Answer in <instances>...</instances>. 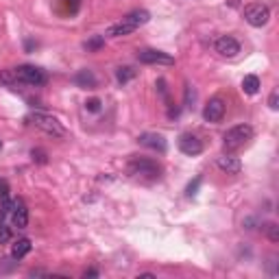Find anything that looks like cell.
<instances>
[{"instance_id": "1", "label": "cell", "mask_w": 279, "mask_h": 279, "mask_svg": "<svg viewBox=\"0 0 279 279\" xmlns=\"http://www.w3.org/2000/svg\"><path fill=\"white\" fill-rule=\"evenodd\" d=\"M26 120H29L31 124H35L37 129H41L44 133H48V136H55V138L66 136V129L61 127V122H59L55 116H48V114H44V111H35V114H31Z\"/></svg>"}, {"instance_id": "2", "label": "cell", "mask_w": 279, "mask_h": 279, "mask_svg": "<svg viewBox=\"0 0 279 279\" xmlns=\"http://www.w3.org/2000/svg\"><path fill=\"white\" fill-rule=\"evenodd\" d=\"M129 173L133 177H142V179H157L161 173V166L148 157H133L129 161Z\"/></svg>"}, {"instance_id": "3", "label": "cell", "mask_w": 279, "mask_h": 279, "mask_svg": "<svg viewBox=\"0 0 279 279\" xmlns=\"http://www.w3.org/2000/svg\"><path fill=\"white\" fill-rule=\"evenodd\" d=\"M13 72H16V83H24V85H31V87H40L46 83V72L41 68L18 66L13 68Z\"/></svg>"}, {"instance_id": "4", "label": "cell", "mask_w": 279, "mask_h": 279, "mask_svg": "<svg viewBox=\"0 0 279 279\" xmlns=\"http://www.w3.org/2000/svg\"><path fill=\"white\" fill-rule=\"evenodd\" d=\"M251 138H253V127H249V124L231 127L229 131L225 133V148L227 151H236V148L244 146Z\"/></svg>"}, {"instance_id": "5", "label": "cell", "mask_w": 279, "mask_h": 279, "mask_svg": "<svg viewBox=\"0 0 279 279\" xmlns=\"http://www.w3.org/2000/svg\"><path fill=\"white\" fill-rule=\"evenodd\" d=\"M244 20L249 22L251 26L259 29V26L268 24V20H271V9H268L266 4H262V2L246 4L244 7Z\"/></svg>"}, {"instance_id": "6", "label": "cell", "mask_w": 279, "mask_h": 279, "mask_svg": "<svg viewBox=\"0 0 279 279\" xmlns=\"http://www.w3.org/2000/svg\"><path fill=\"white\" fill-rule=\"evenodd\" d=\"M138 61L146 63V66H175V57H170L168 53H161V50H153V48L140 50Z\"/></svg>"}, {"instance_id": "7", "label": "cell", "mask_w": 279, "mask_h": 279, "mask_svg": "<svg viewBox=\"0 0 279 279\" xmlns=\"http://www.w3.org/2000/svg\"><path fill=\"white\" fill-rule=\"evenodd\" d=\"M9 218H11L13 227H18V229H26V227H29V209H26L22 199H13Z\"/></svg>"}, {"instance_id": "8", "label": "cell", "mask_w": 279, "mask_h": 279, "mask_svg": "<svg viewBox=\"0 0 279 279\" xmlns=\"http://www.w3.org/2000/svg\"><path fill=\"white\" fill-rule=\"evenodd\" d=\"M214 50L222 57H236L240 53V41L231 35H220L216 41H214Z\"/></svg>"}, {"instance_id": "9", "label": "cell", "mask_w": 279, "mask_h": 279, "mask_svg": "<svg viewBox=\"0 0 279 279\" xmlns=\"http://www.w3.org/2000/svg\"><path fill=\"white\" fill-rule=\"evenodd\" d=\"M203 118H205V122H212V124L220 122V120L225 118V100L218 99V96L212 99L205 107H203Z\"/></svg>"}, {"instance_id": "10", "label": "cell", "mask_w": 279, "mask_h": 279, "mask_svg": "<svg viewBox=\"0 0 279 279\" xmlns=\"http://www.w3.org/2000/svg\"><path fill=\"white\" fill-rule=\"evenodd\" d=\"M179 151L183 153V155H199V153H203V142L199 140L197 136H192V133H183V136L179 138Z\"/></svg>"}, {"instance_id": "11", "label": "cell", "mask_w": 279, "mask_h": 279, "mask_svg": "<svg viewBox=\"0 0 279 279\" xmlns=\"http://www.w3.org/2000/svg\"><path fill=\"white\" fill-rule=\"evenodd\" d=\"M138 142L142 144V146L151 148V151H157V153H166V148H168L166 138L159 136V133H142V136L138 138Z\"/></svg>"}, {"instance_id": "12", "label": "cell", "mask_w": 279, "mask_h": 279, "mask_svg": "<svg viewBox=\"0 0 279 279\" xmlns=\"http://www.w3.org/2000/svg\"><path fill=\"white\" fill-rule=\"evenodd\" d=\"M216 166L227 175H240V170H242V161L234 155H220L216 159Z\"/></svg>"}, {"instance_id": "13", "label": "cell", "mask_w": 279, "mask_h": 279, "mask_svg": "<svg viewBox=\"0 0 279 279\" xmlns=\"http://www.w3.org/2000/svg\"><path fill=\"white\" fill-rule=\"evenodd\" d=\"M138 31V26L133 24V22H129V20H120V22H116V24H111L109 29L105 31V35L107 37H127V35H131V33H136Z\"/></svg>"}, {"instance_id": "14", "label": "cell", "mask_w": 279, "mask_h": 279, "mask_svg": "<svg viewBox=\"0 0 279 279\" xmlns=\"http://www.w3.org/2000/svg\"><path fill=\"white\" fill-rule=\"evenodd\" d=\"M74 83H77L79 87H85V90H94L96 87V74L92 72V70H79L77 74H74Z\"/></svg>"}, {"instance_id": "15", "label": "cell", "mask_w": 279, "mask_h": 279, "mask_svg": "<svg viewBox=\"0 0 279 279\" xmlns=\"http://www.w3.org/2000/svg\"><path fill=\"white\" fill-rule=\"evenodd\" d=\"M31 249H33V242H31L29 238H20L18 242H13V246H11V258L13 259H22L24 255L31 253Z\"/></svg>"}, {"instance_id": "16", "label": "cell", "mask_w": 279, "mask_h": 279, "mask_svg": "<svg viewBox=\"0 0 279 279\" xmlns=\"http://www.w3.org/2000/svg\"><path fill=\"white\" fill-rule=\"evenodd\" d=\"M242 92L249 96L258 94L259 92V79L255 77V74H246V77L242 79Z\"/></svg>"}, {"instance_id": "17", "label": "cell", "mask_w": 279, "mask_h": 279, "mask_svg": "<svg viewBox=\"0 0 279 279\" xmlns=\"http://www.w3.org/2000/svg\"><path fill=\"white\" fill-rule=\"evenodd\" d=\"M124 20L133 22V24H136L138 29H140V26H142V24H146V22L151 20V13H148V11H144V9H138V11H131V13H129V16L124 18Z\"/></svg>"}, {"instance_id": "18", "label": "cell", "mask_w": 279, "mask_h": 279, "mask_svg": "<svg viewBox=\"0 0 279 279\" xmlns=\"http://www.w3.org/2000/svg\"><path fill=\"white\" fill-rule=\"evenodd\" d=\"M136 70H133L131 66H122V68H118V70H116V79H118V83H122V85H124V83H129V81H131V79L133 77H136Z\"/></svg>"}, {"instance_id": "19", "label": "cell", "mask_w": 279, "mask_h": 279, "mask_svg": "<svg viewBox=\"0 0 279 279\" xmlns=\"http://www.w3.org/2000/svg\"><path fill=\"white\" fill-rule=\"evenodd\" d=\"M83 46H85L87 53H96V50H100L105 46V37L103 35H94V37H90Z\"/></svg>"}, {"instance_id": "20", "label": "cell", "mask_w": 279, "mask_h": 279, "mask_svg": "<svg viewBox=\"0 0 279 279\" xmlns=\"http://www.w3.org/2000/svg\"><path fill=\"white\" fill-rule=\"evenodd\" d=\"M0 83L2 85H16V72H13V68L0 72Z\"/></svg>"}, {"instance_id": "21", "label": "cell", "mask_w": 279, "mask_h": 279, "mask_svg": "<svg viewBox=\"0 0 279 279\" xmlns=\"http://www.w3.org/2000/svg\"><path fill=\"white\" fill-rule=\"evenodd\" d=\"M266 236L271 242H279V225L277 222H268L266 225Z\"/></svg>"}, {"instance_id": "22", "label": "cell", "mask_w": 279, "mask_h": 279, "mask_svg": "<svg viewBox=\"0 0 279 279\" xmlns=\"http://www.w3.org/2000/svg\"><path fill=\"white\" fill-rule=\"evenodd\" d=\"M31 157H33V161L35 164H48V155H46V151H41V148H33L31 151Z\"/></svg>"}, {"instance_id": "23", "label": "cell", "mask_w": 279, "mask_h": 279, "mask_svg": "<svg viewBox=\"0 0 279 279\" xmlns=\"http://www.w3.org/2000/svg\"><path fill=\"white\" fill-rule=\"evenodd\" d=\"M9 240H11V227H7L0 220V244H7Z\"/></svg>"}, {"instance_id": "24", "label": "cell", "mask_w": 279, "mask_h": 279, "mask_svg": "<svg viewBox=\"0 0 279 279\" xmlns=\"http://www.w3.org/2000/svg\"><path fill=\"white\" fill-rule=\"evenodd\" d=\"M85 109L92 111V114H99V111L103 109V103H100V99H90L85 103Z\"/></svg>"}, {"instance_id": "25", "label": "cell", "mask_w": 279, "mask_h": 279, "mask_svg": "<svg viewBox=\"0 0 279 279\" xmlns=\"http://www.w3.org/2000/svg\"><path fill=\"white\" fill-rule=\"evenodd\" d=\"M199 185H201V177H197V179H194L192 183L185 188V194H188V197H194V194H197V190H199Z\"/></svg>"}, {"instance_id": "26", "label": "cell", "mask_w": 279, "mask_h": 279, "mask_svg": "<svg viewBox=\"0 0 279 279\" xmlns=\"http://www.w3.org/2000/svg\"><path fill=\"white\" fill-rule=\"evenodd\" d=\"M268 107H271V109H277L279 107V94L277 92H273V94L268 96Z\"/></svg>"}, {"instance_id": "27", "label": "cell", "mask_w": 279, "mask_h": 279, "mask_svg": "<svg viewBox=\"0 0 279 279\" xmlns=\"http://www.w3.org/2000/svg\"><path fill=\"white\" fill-rule=\"evenodd\" d=\"M9 197V185L7 181H0V199H7Z\"/></svg>"}, {"instance_id": "28", "label": "cell", "mask_w": 279, "mask_h": 279, "mask_svg": "<svg viewBox=\"0 0 279 279\" xmlns=\"http://www.w3.org/2000/svg\"><path fill=\"white\" fill-rule=\"evenodd\" d=\"M83 277H99V271H94V268H90V271L83 273Z\"/></svg>"}, {"instance_id": "29", "label": "cell", "mask_w": 279, "mask_h": 279, "mask_svg": "<svg viewBox=\"0 0 279 279\" xmlns=\"http://www.w3.org/2000/svg\"><path fill=\"white\" fill-rule=\"evenodd\" d=\"M240 0H229V7H238Z\"/></svg>"}, {"instance_id": "30", "label": "cell", "mask_w": 279, "mask_h": 279, "mask_svg": "<svg viewBox=\"0 0 279 279\" xmlns=\"http://www.w3.org/2000/svg\"><path fill=\"white\" fill-rule=\"evenodd\" d=\"M0 148H2V142H0Z\"/></svg>"}]
</instances>
